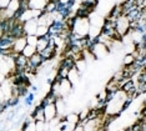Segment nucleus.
<instances>
[{
  "instance_id": "nucleus-7",
  "label": "nucleus",
  "mask_w": 146,
  "mask_h": 131,
  "mask_svg": "<svg viewBox=\"0 0 146 131\" xmlns=\"http://www.w3.org/2000/svg\"><path fill=\"white\" fill-rule=\"evenodd\" d=\"M26 46V39L25 36H20V38H16L13 45V51L14 54H21L23 49Z\"/></svg>"
},
{
  "instance_id": "nucleus-10",
  "label": "nucleus",
  "mask_w": 146,
  "mask_h": 131,
  "mask_svg": "<svg viewBox=\"0 0 146 131\" xmlns=\"http://www.w3.org/2000/svg\"><path fill=\"white\" fill-rule=\"evenodd\" d=\"M49 38L50 36H42V38H38V43H36V51L38 53H42L44 50L48 48V44H49Z\"/></svg>"
},
{
  "instance_id": "nucleus-12",
  "label": "nucleus",
  "mask_w": 146,
  "mask_h": 131,
  "mask_svg": "<svg viewBox=\"0 0 146 131\" xmlns=\"http://www.w3.org/2000/svg\"><path fill=\"white\" fill-rule=\"evenodd\" d=\"M74 66H75V69L79 71V74L82 75V72L86 70V66H88V64H86V61H85L84 59H79V60H75Z\"/></svg>"
},
{
  "instance_id": "nucleus-18",
  "label": "nucleus",
  "mask_w": 146,
  "mask_h": 131,
  "mask_svg": "<svg viewBox=\"0 0 146 131\" xmlns=\"http://www.w3.org/2000/svg\"><path fill=\"white\" fill-rule=\"evenodd\" d=\"M25 39H26V44L28 45L36 46V43H38V36L36 35H26Z\"/></svg>"
},
{
  "instance_id": "nucleus-14",
  "label": "nucleus",
  "mask_w": 146,
  "mask_h": 131,
  "mask_svg": "<svg viewBox=\"0 0 146 131\" xmlns=\"http://www.w3.org/2000/svg\"><path fill=\"white\" fill-rule=\"evenodd\" d=\"M35 35L38 36V38L48 36L49 35V28H48V26H44V25H38L36 31H35Z\"/></svg>"
},
{
  "instance_id": "nucleus-1",
  "label": "nucleus",
  "mask_w": 146,
  "mask_h": 131,
  "mask_svg": "<svg viewBox=\"0 0 146 131\" xmlns=\"http://www.w3.org/2000/svg\"><path fill=\"white\" fill-rule=\"evenodd\" d=\"M89 30H90V20L89 18H75L74 25L71 29V34L78 35L80 38L89 36Z\"/></svg>"
},
{
  "instance_id": "nucleus-11",
  "label": "nucleus",
  "mask_w": 146,
  "mask_h": 131,
  "mask_svg": "<svg viewBox=\"0 0 146 131\" xmlns=\"http://www.w3.org/2000/svg\"><path fill=\"white\" fill-rule=\"evenodd\" d=\"M65 121L69 122V124H72V125H78L79 122H80V119H79V115L78 112H68L66 115L64 116Z\"/></svg>"
},
{
  "instance_id": "nucleus-3",
  "label": "nucleus",
  "mask_w": 146,
  "mask_h": 131,
  "mask_svg": "<svg viewBox=\"0 0 146 131\" xmlns=\"http://www.w3.org/2000/svg\"><path fill=\"white\" fill-rule=\"evenodd\" d=\"M74 90V86L71 85V82L68 79H60V97L68 99V96L70 95Z\"/></svg>"
},
{
  "instance_id": "nucleus-17",
  "label": "nucleus",
  "mask_w": 146,
  "mask_h": 131,
  "mask_svg": "<svg viewBox=\"0 0 146 131\" xmlns=\"http://www.w3.org/2000/svg\"><path fill=\"white\" fill-rule=\"evenodd\" d=\"M89 106H84L82 109L80 110V111L78 112L79 115V119H80V122L81 121H85V120H88V115H89Z\"/></svg>"
},
{
  "instance_id": "nucleus-13",
  "label": "nucleus",
  "mask_w": 146,
  "mask_h": 131,
  "mask_svg": "<svg viewBox=\"0 0 146 131\" xmlns=\"http://www.w3.org/2000/svg\"><path fill=\"white\" fill-rule=\"evenodd\" d=\"M36 53V48L35 46H31V45H28V44H26V46L24 49H23V51H21V54L25 56L26 59H29V58H31L33 55H34V54Z\"/></svg>"
},
{
  "instance_id": "nucleus-6",
  "label": "nucleus",
  "mask_w": 146,
  "mask_h": 131,
  "mask_svg": "<svg viewBox=\"0 0 146 131\" xmlns=\"http://www.w3.org/2000/svg\"><path fill=\"white\" fill-rule=\"evenodd\" d=\"M80 76H81V75L79 74V71L75 69V66H74V68H71L70 70H69V72H68V76H66V79H68L69 81L71 82V85L75 87L79 82H80Z\"/></svg>"
},
{
  "instance_id": "nucleus-16",
  "label": "nucleus",
  "mask_w": 146,
  "mask_h": 131,
  "mask_svg": "<svg viewBox=\"0 0 146 131\" xmlns=\"http://www.w3.org/2000/svg\"><path fill=\"white\" fill-rule=\"evenodd\" d=\"M134 63H135V58L131 54H125V55L122 56V66H129Z\"/></svg>"
},
{
  "instance_id": "nucleus-2",
  "label": "nucleus",
  "mask_w": 146,
  "mask_h": 131,
  "mask_svg": "<svg viewBox=\"0 0 146 131\" xmlns=\"http://www.w3.org/2000/svg\"><path fill=\"white\" fill-rule=\"evenodd\" d=\"M115 30L119 33L121 36L126 35L130 30V21H129L127 16L126 15H121L115 20Z\"/></svg>"
},
{
  "instance_id": "nucleus-4",
  "label": "nucleus",
  "mask_w": 146,
  "mask_h": 131,
  "mask_svg": "<svg viewBox=\"0 0 146 131\" xmlns=\"http://www.w3.org/2000/svg\"><path fill=\"white\" fill-rule=\"evenodd\" d=\"M36 28H38V21L36 19H31L28 21L23 23V31H24L25 36L26 35H35Z\"/></svg>"
},
{
  "instance_id": "nucleus-19",
  "label": "nucleus",
  "mask_w": 146,
  "mask_h": 131,
  "mask_svg": "<svg viewBox=\"0 0 146 131\" xmlns=\"http://www.w3.org/2000/svg\"><path fill=\"white\" fill-rule=\"evenodd\" d=\"M31 14H33V19H38L39 16H41L44 14V10H38V9H31Z\"/></svg>"
},
{
  "instance_id": "nucleus-8",
  "label": "nucleus",
  "mask_w": 146,
  "mask_h": 131,
  "mask_svg": "<svg viewBox=\"0 0 146 131\" xmlns=\"http://www.w3.org/2000/svg\"><path fill=\"white\" fill-rule=\"evenodd\" d=\"M31 116L34 121H45V115H44V109L41 105H38L34 107V111L31 112Z\"/></svg>"
},
{
  "instance_id": "nucleus-21",
  "label": "nucleus",
  "mask_w": 146,
  "mask_h": 131,
  "mask_svg": "<svg viewBox=\"0 0 146 131\" xmlns=\"http://www.w3.org/2000/svg\"><path fill=\"white\" fill-rule=\"evenodd\" d=\"M72 131H84V126L81 125V122H79L78 125H75V127H74V130Z\"/></svg>"
},
{
  "instance_id": "nucleus-9",
  "label": "nucleus",
  "mask_w": 146,
  "mask_h": 131,
  "mask_svg": "<svg viewBox=\"0 0 146 131\" xmlns=\"http://www.w3.org/2000/svg\"><path fill=\"white\" fill-rule=\"evenodd\" d=\"M49 0H29V9H38V10H44Z\"/></svg>"
},
{
  "instance_id": "nucleus-20",
  "label": "nucleus",
  "mask_w": 146,
  "mask_h": 131,
  "mask_svg": "<svg viewBox=\"0 0 146 131\" xmlns=\"http://www.w3.org/2000/svg\"><path fill=\"white\" fill-rule=\"evenodd\" d=\"M10 0H0V9H6Z\"/></svg>"
},
{
  "instance_id": "nucleus-15",
  "label": "nucleus",
  "mask_w": 146,
  "mask_h": 131,
  "mask_svg": "<svg viewBox=\"0 0 146 131\" xmlns=\"http://www.w3.org/2000/svg\"><path fill=\"white\" fill-rule=\"evenodd\" d=\"M6 9H9L10 11H13L15 14L16 11L20 10V1H19V0H10V3H9V5Z\"/></svg>"
},
{
  "instance_id": "nucleus-5",
  "label": "nucleus",
  "mask_w": 146,
  "mask_h": 131,
  "mask_svg": "<svg viewBox=\"0 0 146 131\" xmlns=\"http://www.w3.org/2000/svg\"><path fill=\"white\" fill-rule=\"evenodd\" d=\"M44 109V115H45V121H50L51 119L58 116L56 114V107H55V102H50V104H46V105L42 106Z\"/></svg>"
}]
</instances>
